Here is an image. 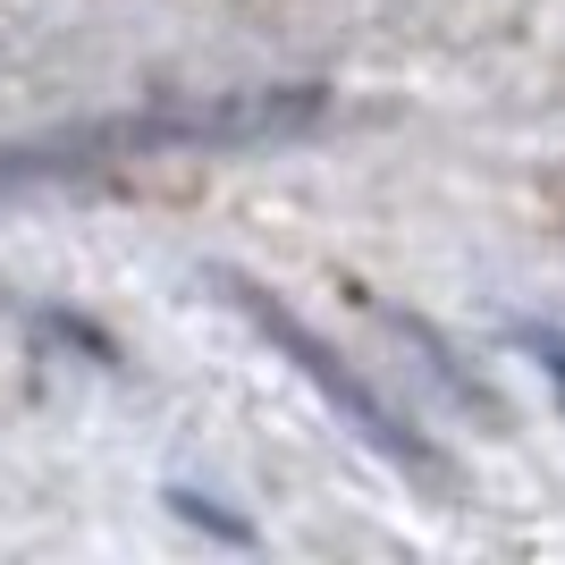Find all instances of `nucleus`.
<instances>
[{
  "instance_id": "f257e3e1",
  "label": "nucleus",
  "mask_w": 565,
  "mask_h": 565,
  "mask_svg": "<svg viewBox=\"0 0 565 565\" xmlns=\"http://www.w3.org/2000/svg\"><path fill=\"white\" fill-rule=\"evenodd\" d=\"M321 127V94H220V102H161L51 143H0V178L43 169H94V161H152V152H228V143H279Z\"/></svg>"
},
{
  "instance_id": "f03ea898",
  "label": "nucleus",
  "mask_w": 565,
  "mask_h": 565,
  "mask_svg": "<svg viewBox=\"0 0 565 565\" xmlns=\"http://www.w3.org/2000/svg\"><path fill=\"white\" fill-rule=\"evenodd\" d=\"M220 296H228V305L245 312V321H254V330L270 338V347H279L287 363H296V372H305L312 388H321V397L338 405V414H347V430L363 439V448H380V456H388L397 472H414L423 490H456V465H448V456L430 448L423 430L405 423L397 405L380 397V388H372L363 372H354V363L330 347V338H312V330H305V321H296V312H287L279 296L262 287V279H236V270H220Z\"/></svg>"
}]
</instances>
